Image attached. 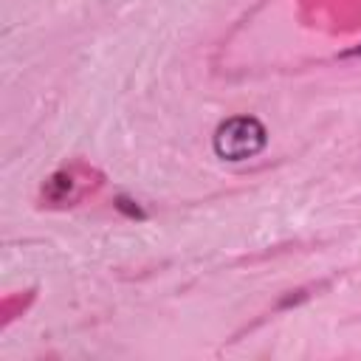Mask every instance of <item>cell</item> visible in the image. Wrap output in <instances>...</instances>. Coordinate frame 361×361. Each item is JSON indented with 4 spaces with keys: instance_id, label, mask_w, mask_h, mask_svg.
Returning a JSON list of instances; mask_svg holds the SVG:
<instances>
[{
    "instance_id": "cell-1",
    "label": "cell",
    "mask_w": 361,
    "mask_h": 361,
    "mask_svg": "<svg viewBox=\"0 0 361 361\" xmlns=\"http://www.w3.org/2000/svg\"><path fill=\"white\" fill-rule=\"evenodd\" d=\"M268 144V130L257 116H231L217 124L212 147L223 161H248Z\"/></svg>"
},
{
    "instance_id": "cell-2",
    "label": "cell",
    "mask_w": 361,
    "mask_h": 361,
    "mask_svg": "<svg viewBox=\"0 0 361 361\" xmlns=\"http://www.w3.org/2000/svg\"><path fill=\"white\" fill-rule=\"evenodd\" d=\"M79 169H62V172H56V175H51L48 178V183L42 186V195L48 197V200H56V203H71V200H76V197H82L87 189H90V180H87V172L79 178L76 175Z\"/></svg>"
},
{
    "instance_id": "cell-3",
    "label": "cell",
    "mask_w": 361,
    "mask_h": 361,
    "mask_svg": "<svg viewBox=\"0 0 361 361\" xmlns=\"http://www.w3.org/2000/svg\"><path fill=\"white\" fill-rule=\"evenodd\" d=\"M118 209H121V212H127V214H133V217H144V212H141L138 206H130V200H127V197H118Z\"/></svg>"
},
{
    "instance_id": "cell-4",
    "label": "cell",
    "mask_w": 361,
    "mask_h": 361,
    "mask_svg": "<svg viewBox=\"0 0 361 361\" xmlns=\"http://www.w3.org/2000/svg\"><path fill=\"white\" fill-rule=\"evenodd\" d=\"M344 56H361V45H358V48H353V51H347Z\"/></svg>"
}]
</instances>
